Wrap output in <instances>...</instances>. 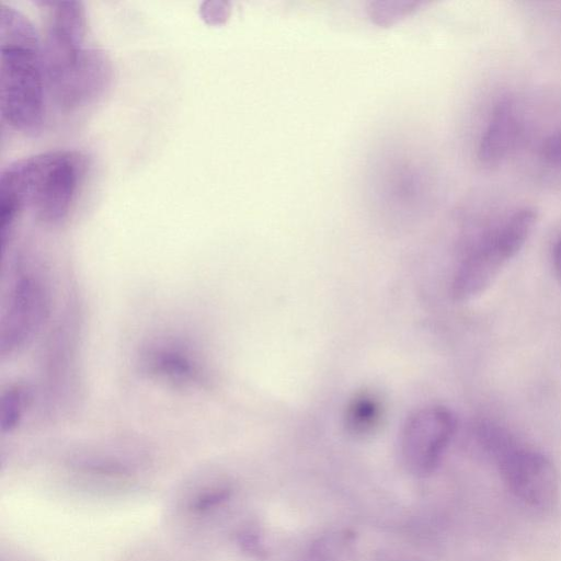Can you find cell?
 Wrapping results in <instances>:
<instances>
[{
    "instance_id": "obj_10",
    "label": "cell",
    "mask_w": 561,
    "mask_h": 561,
    "mask_svg": "<svg viewBox=\"0 0 561 561\" xmlns=\"http://www.w3.org/2000/svg\"><path fill=\"white\" fill-rule=\"evenodd\" d=\"M382 407L379 398L370 391L356 393L347 403L344 424L354 436H366L379 425Z\"/></svg>"
},
{
    "instance_id": "obj_5",
    "label": "cell",
    "mask_w": 561,
    "mask_h": 561,
    "mask_svg": "<svg viewBox=\"0 0 561 561\" xmlns=\"http://www.w3.org/2000/svg\"><path fill=\"white\" fill-rule=\"evenodd\" d=\"M534 207L515 209L485 231L462 259L453 280V295L468 300L481 294L524 247L537 222Z\"/></svg>"
},
{
    "instance_id": "obj_1",
    "label": "cell",
    "mask_w": 561,
    "mask_h": 561,
    "mask_svg": "<svg viewBox=\"0 0 561 561\" xmlns=\"http://www.w3.org/2000/svg\"><path fill=\"white\" fill-rule=\"evenodd\" d=\"M46 12L42 41L47 91L57 106L76 111L95 102L107 89L112 69L106 55L90 45L81 1H42Z\"/></svg>"
},
{
    "instance_id": "obj_8",
    "label": "cell",
    "mask_w": 561,
    "mask_h": 561,
    "mask_svg": "<svg viewBox=\"0 0 561 561\" xmlns=\"http://www.w3.org/2000/svg\"><path fill=\"white\" fill-rule=\"evenodd\" d=\"M3 339L9 347L19 346L37 327L45 311V291L32 274L22 275L12 290Z\"/></svg>"
},
{
    "instance_id": "obj_9",
    "label": "cell",
    "mask_w": 561,
    "mask_h": 561,
    "mask_svg": "<svg viewBox=\"0 0 561 561\" xmlns=\"http://www.w3.org/2000/svg\"><path fill=\"white\" fill-rule=\"evenodd\" d=\"M174 345H157L146 355L145 364L151 374L181 385H192L203 379L198 364Z\"/></svg>"
},
{
    "instance_id": "obj_4",
    "label": "cell",
    "mask_w": 561,
    "mask_h": 561,
    "mask_svg": "<svg viewBox=\"0 0 561 561\" xmlns=\"http://www.w3.org/2000/svg\"><path fill=\"white\" fill-rule=\"evenodd\" d=\"M481 447L495 462L510 492L534 510L551 508L559 495V473L551 459L519 444L504 428L482 423L477 428Z\"/></svg>"
},
{
    "instance_id": "obj_13",
    "label": "cell",
    "mask_w": 561,
    "mask_h": 561,
    "mask_svg": "<svg viewBox=\"0 0 561 561\" xmlns=\"http://www.w3.org/2000/svg\"><path fill=\"white\" fill-rule=\"evenodd\" d=\"M553 266L558 278L561 282V237L554 244L552 253Z\"/></svg>"
},
{
    "instance_id": "obj_12",
    "label": "cell",
    "mask_w": 561,
    "mask_h": 561,
    "mask_svg": "<svg viewBox=\"0 0 561 561\" xmlns=\"http://www.w3.org/2000/svg\"><path fill=\"white\" fill-rule=\"evenodd\" d=\"M540 158L549 167L561 170V128L545 138L540 147Z\"/></svg>"
},
{
    "instance_id": "obj_6",
    "label": "cell",
    "mask_w": 561,
    "mask_h": 561,
    "mask_svg": "<svg viewBox=\"0 0 561 561\" xmlns=\"http://www.w3.org/2000/svg\"><path fill=\"white\" fill-rule=\"evenodd\" d=\"M456 428L454 414L440 405L415 411L407 420L401 437L402 457L408 468L420 474L439 462Z\"/></svg>"
},
{
    "instance_id": "obj_7",
    "label": "cell",
    "mask_w": 561,
    "mask_h": 561,
    "mask_svg": "<svg viewBox=\"0 0 561 561\" xmlns=\"http://www.w3.org/2000/svg\"><path fill=\"white\" fill-rule=\"evenodd\" d=\"M523 119L514 101L505 99L493 108L478 146V159L486 168L501 164L517 148Z\"/></svg>"
},
{
    "instance_id": "obj_2",
    "label": "cell",
    "mask_w": 561,
    "mask_h": 561,
    "mask_svg": "<svg viewBox=\"0 0 561 561\" xmlns=\"http://www.w3.org/2000/svg\"><path fill=\"white\" fill-rule=\"evenodd\" d=\"M87 158L75 150L37 153L10 163L0 179L1 243L10 239L23 211L46 226L64 224L78 198Z\"/></svg>"
},
{
    "instance_id": "obj_11",
    "label": "cell",
    "mask_w": 561,
    "mask_h": 561,
    "mask_svg": "<svg viewBox=\"0 0 561 561\" xmlns=\"http://www.w3.org/2000/svg\"><path fill=\"white\" fill-rule=\"evenodd\" d=\"M25 405V396L23 389L19 387L9 389L3 398V420L2 426L12 428L22 415Z\"/></svg>"
},
{
    "instance_id": "obj_3",
    "label": "cell",
    "mask_w": 561,
    "mask_h": 561,
    "mask_svg": "<svg viewBox=\"0 0 561 561\" xmlns=\"http://www.w3.org/2000/svg\"><path fill=\"white\" fill-rule=\"evenodd\" d=\"M1 116L13 129L38 135L45 123L47 83L42 41L30 20L1 5Z\"/></svg>"
}]
</instances>
